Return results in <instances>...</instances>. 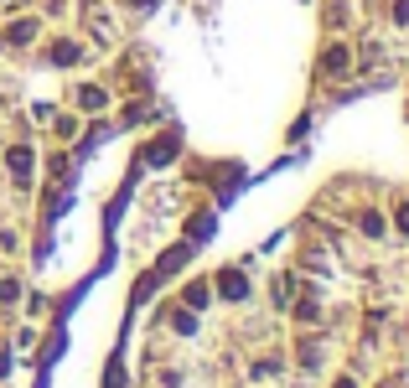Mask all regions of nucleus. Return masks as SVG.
<instances>
[{"mask_svg":"<svg viewBox=\"0 0 409 388\" xmlns=\"http://www.w3.org/2000/svg\"><path fill=\"white\" fill-rule=\"evenodd\" d=\"M5 161H11V177H16V181H26V177H32V151H26V145H16V151L5 155Z\"/></svg>","mask_w":409,"mask_h":388,"instance_id":"obj_1","label":"nucleus"},{"mask_svg":"<svg viewBox=\"0 0 409 388\" xmlns=\"http://www.w3.org/2000/svg\"><path fill=\"white\" fill-rule=\"evenodd\" d=\"M32 36H36V21H16V26H5V47H21Z\"/></svg>","mask_w":409,"mask_h":388,"instance_id":"obj_2","label":"nucleus"},{"mask_svg":"<svg viewBox=\"0 0 409 388\" xmlns=\"http://www.w3.org/2000/svg\"><path fill=\"white\" fill-rule=\"evenodd\" d=\"M223 295H228V300H244V295H249V280L238 270H228V274H223Z\"/></svg>","mask_w":409,"mask_h":388,"instance_id":"obj_3","label":"nucleus"},{"mask_svg":"<svg viewBox=\"0 0 409 388\" xmlns=\"http://www.w3.org/2000/svg\"><path fill=\"white\" fill-rule=\"evenodd\" d=\"M347 62H352V52H347V47H327L321 68H327V73H347Z\"/></svg>","mask_w":409,"mask_h":388,"instance_id":"obj_4","label":"nucleus"},{"mask_svg":"<svg viewBox=\"0 0 409 388\" xmlns=\"http://www.w3.org/2000/svg\"><path fill=\"white\" fill-rule=\"evenodd\" d=\"M52 62H58V68L78 62V42H58V47H52Z\"/></svg>","mask_w":409,"mask_h":388,"instance_id":"obj_5","label":"nucleus"},{"mask_svg":"<svg viewBox=\"0 0 409 388\" xmlns=\"http://www.w3.org/2000/svg\"><path fill=\"white\" fill-rule=\"evenodd\" d=\"M358 223H362V233H384V218H378V212H362V218H358Z\"/></svg>","mask_w":409,"mask_h":388,"instance_id":"obj_6","label":"nucleus"},{"mask_svg":"<svg viewBox=\"0 0 409 388\" xmlns=\"http://www.w3.org/2000/svg\"><path fill=\"white\" fill-rule=\"evenodd\" d=\"M187 306H208V285H202V280L187 285Z\"/></svg>","mask_w":409,"mask_h":388,"instance_id":"obj_7","label":"nucleus"},{"mask_svg":"<svg viewBox=\"0 0 409 388\" xmlns=\"http://www.w3.org/2000/svg\"><path fill=\"white\" fill-rule=\"evenodd\" d=\"M78 99H83V109H99V104H104V88H83Z\"/></svg>","mask_w":409,"mask_h":388,"instance_id":"obj_8","label":"nucleus"},{"mask_svg":"<svg viewBox=\"0 0 409 388\" xmlns=\"http://www.w3.org/2000/svg\"><path fill=\"white\" fill-rule=\"evenodd\" d=\"M394 223H399V233H409V202H399V212H394Z\"/></svg>","mask_w":409,"mask_h":388,"instance_id":"obj_9","label":"nucleus"},{"mask_svg":"<svg viewBox=\"0 0 409 388\" xmlns=\"http://www.w3.org/2000/svg\"><path fill=\"white\" fill-rule=\"evenodd\" d=\"M394 21H409V0H394Z\"/></svg>","mask_w":409,"mask_h":388,"instance_id":"obj_10","label":"nucleus"},{"mask_svg":"<svg viewBox=\"0 0 409 388\" xmlns=\"http://www.w3.org/2000/svg\"><path fill=\"white\" fill-rule=\"evenodd\" d=\"M135 5H151V0H135Z\"/></svg>","mask_w":409,"mask_h":388,"instance_id":"obj_11","label":"nucleus"}]
</instances>
